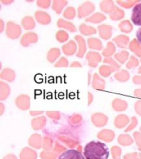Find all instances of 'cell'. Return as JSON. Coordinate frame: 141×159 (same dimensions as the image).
<instances>
[{"mask_svg": "<svg viewBox=\"0 0 141 159\" xmlns=\"http://www.w3.org/2000/svg\"><path fill=\"white\" fill-rule=\"evenodd\" d=\"M56 25L59 28L64 29L72 33L77 31L76 26L73 22L63 18H59L57 21Z\"/></svg>", "mask_w": 141, "mask_h": 159, "instance_id": "obj_7", "label": "cell"}, {"mask_svg": "<svg viewBox=\"0 0 141 159\" xmlns=\"http://www.w3.org/2000/svg\"><path fill=\"white\" fill-rule=\"evenodd\" d=\"M55 37L58 42L60 43H64L67 42L69 39L68 33L64 30H59L55 34Z\"/></svg>", "mask_w": 141, "mask_h": 159, "instance_id": "obj_15", "label": "cell"}, {"mask_svg": "<svg viewBox=\"0 0 141 159\" xmlns=\"http://www.w3.org/2000/svg\"><path fill=\"white\" fill-rule=\"evenodd\" d=\"M21 25L24 29L27 30L34 29L36 27L35 20L32 16H26L22 19Z\"/></svg>", "mask_w": 141, "mask_h": 159, "instance_id": "obj_12", "label": "cell"}, {"mask_svg": "<svg viewBox=\"0 0 141 159\" xmlns=\"http://www.w3.org/2000/svg\"><path fill=\"white\" fill-rule=\"evenodd\" d=\"M39 40L37 34L34 32L29 31L24 33L21 37L20 43L23 47H28L33 43H37Z\"/></svg>", "mask_w": 141, "mask_h": 159, "instance_id": "obj_3", "label": "cell"}, {"mask_svg": "<svg viewBox=\"0 0 141 159\" xmlns=\"http://www.w3.org/2000/svg\"><path fill=\"white\" fill-rule=\"evenodd\" d=\"M69 63L66 57H60V59L54 64V66L56 68H66L68 66Z\"/></svg>", "mask_w": 141, "mask_h": 159, "instance_id": "obj_17", "label": "cell"}, {"mask_svg": "<svg viewBox=\"0 0 141 159\" xmlns=\"http://www.w3.org/2000/svg\"><path fill=\"white\" fill-rule=\"evenodd\" d=\"M22 28L20 25L13 21L7 22L5 28L6 35L12 39L19 38L22 34Z\"/></svg>", "mask_w": 141, "mask_h": 159, "instance_id": "obj_2", "label": "cell"}, {"mask_svg": "<svg viewBox=\"0 0 141 159\" xmlns=\"http://www.w3.org/2000/svg\"><path fill=\"white\" fill-rule=\"evenodd\" d=\"M136 37L137 41L141 44V27L139 29L136 33Z\"/></svg>", "mask_w": 141, "mask_h": 159, "instance_id": "obj_21", "label": "cell"}, {"mask_svg": "<svg viewBox=\"0 0 141 159\" xmlns=\"http://www.w3.org/2000/svg\"><path fill=\"white\" fill-rule=\"evenodd\" d=\"M74 39L77 43V51L76 56L78 58H82L83 57L85 52V45L83 38L79 35H76Z\"/></svg>", "mask_w": 141, "mask_h": 159, "instance_id": "obj_8", "label": "cell"}, {"mask_svg": "<svg viewBox=\"0 0 141 159\" xmlns=\"http://www.w3.org/2000/svg\"><path fill=\"white\" fill-rule=\"evenodd\" d=\"M77 12L75 7L73 6H68L63 12V16L68 20H73L76 17Z\"/></svg>", "mask_w": 141, "mask_h": 159, "instance_id": "obj_14", "label": "cell"}, {"mask_svg": "<svg viewBox=\"0 0 141 159\" xmlns=\"http://www.w3.org/2000/svg\"><path fill=\"white\" fill-rule=\"evenodd\" d=\"M36 2L37 6L43 9L49 8L51 4V1L49 0H38Z\"/></svg>", "mask_w": 141, "mask_h": 159, "instance_id": "obj_19", "label": "cell"}, {"mask_svg": "<svg viewBox=\"0 0 141 159\" xmlns=\"http://www.w3.org/2000/svg\"><path fill=\"white\" fill-rule=\"evenodd\" d=\"M10 93V88L7 84L4 82H1V96L6 97Z\"/></svg>", "mask_w": 141, "mask_h": 159, "instance_id": "obj_18", "label": "cell"}, {"mask_svg": "<svg viewBox=\"0 0 141 159\" xmlns=\"http://www.w3.org/2000/svg\"><path fill=\"white\" fill-rule=\"evenodd\" d=\"M15 73L10 68H5L1 72L0 76L2 79L8 82H12L15 78Z\"/></svg>", "mask_w": 141, "mask_h": 159, "instance_id": "obj_13", "label": "cell"}, {"mask_svg": "<svg viewBox=\"0 0 141 159\" xmlns=\"http://www.w3.org/2000/svg\"><path fill=\"white\" fill-rule=\"evenodd\" d=\"M84 155L86 159H108L109 151L106 144L100 141H93L85 146Z\"/></svg>", "mask_w": 141, "mask_h": 159, "instance_id": "obj_1", "label": "cell"}, {"mask_svg": "<svg viewBox=\"0 0 141 159\" xmlns=\"http://www.w3.org/2000/svg\"><path fill=\"white\" fill-rule=\"evenodd\" d=\"M68 1L65 0H54L51 3L52 10L57 14H60L68 5Z\"/></svg>", "mask_w": 141, "mask_h": 159, "instance_id": "obj_10", "label": "cell"}, {"mask_svg": "<svg viewBox=\"0 0 141 159\" xmlns=\"http://www.w3.org/2000/svg\"><path fill=\"white\" fill-rule=\"evenodd\" d=\"M59 159H85L82 154L77 150H70L63 153Z\"/></svg>", "mask_w": 141, "mask_h": 159, "instance_id": "obj_9", "label": "cell"}, {"mask_svg": "<svg viewBox=\"0 0 141 159\" xmlns=\"http://www.w3.org/2000/svg\"><path fill=\"white\" fill-rule=\"evenodd\" d=\"M34 18L38 23L42 25L49 24L51 21L50 15L45 11L41 10L36 11L34 13Z\"/></svg>", "mask_w": 141, "mask_h": 159, "instance_id": "obj_4", "label": "cell"}, {"mask_svg": "<svg viewBox=\"0 0 141 159\" xmlns=\"http://www.w3.org/2000/svg\"><path fill=\"white\" fill-rule=\"evenodd\" d=\"M61 48L63 53L65 55L73 56L77 52V44L75 41L71 40L63 45Z\"/></svg>", "mask_w": 141, "mask_h": 159, "instance_id": "obj_5", "label": "cell"}, {"mask_svg": "<svg viewBox=\"0 0 141 159\" xmlns=\"http://www.w3.org/2000/svg\"><path fill=\"white\" fill-rule=\"evenodd\" d=\"M70 66L71 68H80L82 67V65L80 62H78L77 61H75L72 62Z\"/></svg>", "mask_w": 141, "mask_h": 159, "instance_id": "obj_20", "label": "cell"}, {"mask_svg": "<svg viewBox=\"0 0 141 159\" xmlns=\"http://www.w3.org/2000/svg\"><path fill=\"white\" fill-rule=\"evenodd\" d=\"M1 2L3 4L8 5L13 3L14 2V1H13V0H1Z\"/></svg>", "mask_w": 141, "mask_h": 159, "instance_id": "obj_23", "label": "cell"}, {"mask_svg": "<svg viewBox=\"0 0 141 159\" xmlns=\"http://www.w3.org/2000/svg\"><path fill=\"white\" fill-rule=\"evenodd\" d=\"M131 20L134 24L141 26V2L137 4L133 7Z\"/></svg>", "mask_w": 141, "mask_h": 159, "instance_id": "obj_6", "label": "cell"}, {"mask_svg": "<svg viewBox=\"0 0 141 159\" xmlns=\"http://www.w3.org/2000/svg\"><path fill=\"white\" fill-rule=\"evenodd\" d=\"M61 55V52L59 48L53 47L48 51L47 54V59L50 63H54L57 60Z\"/></svg>", "mask_w": 141, "mask_h": 159, "instance_id": "obj_11", "label": "cell"}, {"mask_svg": "<svg viewBox=\"0 0 141 159\" xmlns=\"http://www.w3.org/2000/svg\"><path fill=\"white\" fill-rule=\"evenodd\" d=\"M89 6L87 3H84L79 6L77 9V17L81 18L85 17L88 12Z\"/></svg>", "mask_w": 141, "mask_h": 159, "instance_id": "obj_16", "label": "cell"}, {"mask_svg": "<svg viewBox=\"0 0 141 159\" xmlns=\"http://www.w3.org/2000/svg\"><path fill=\"white\" fill-rule=\"evenodd\" d=\"M5 28L6 27L5 26L4 21L2 19H0V32H1V33L3 32L4 30H5Z\"/></svg>", "mask_w": 141, "mask_h": 159, "instance_id": "obj_22", "label": "cell"}]
</instances>
